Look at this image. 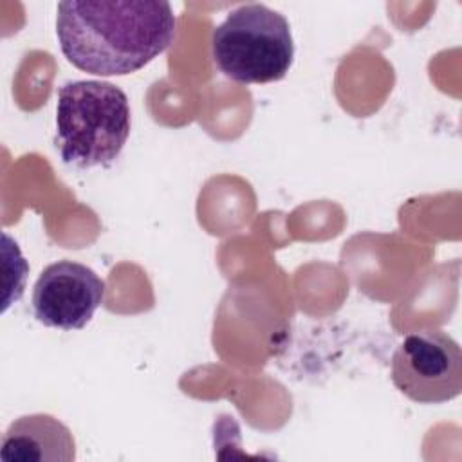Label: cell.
Returning <instances> with one entry per match:
<instances>
[{"instance_id":"obj_1","label":"cell","mask_w":462,"mask_h":462,"mask_svg":"<svg viewBox=\"0 0 462 462\" xmlns=\"http://www.w3.org/2000/svg\"><path fill=\"white\" fill-rule=\"evenodd\" d=\"M175 14L162 0H65L56 36L63 56L94 76L132 74L175 38Z\"/></svg>"},{"instance_id":"obj_2","label":"cell","mask_w":462,"mask_h":462,"mask_svg":"<svg viewBox=\"0 0 462 462\" xmlns=\"http://www.w3.org/2000/svg\"><path fill=\"white\" fill-rule=\"evenodd\" d=\"M130 135L126 94L97 79L69 81L58 90L54 144L63 162L110 166Z\"/></svg>"},{"instance_id":"obj_3","label":"cell","mask_w":462,"mask_h":462,"mask_svg":"<svg viewBox=\"0 0 462 462\" xmlns=\"http://www.w3.org/2000/svg\"><path fill=\"white\" fill-rule=\"evenodd\" d=\"M211 56L218 70L233 81H278L294 58L291 25L265 4H244L213 29Z\"/></svg>"},{"instance_id":"obj_4","label":"cell","mask_w":462,"mask_h":462,"mask_svg":"<svg viewBox=\"0 0 462 462\" xmlns=\"http://www.w3.org/2000/svg\"><path fill=\"white\" fill-rule=\"evenodd\" d=\"M392 383L419 404H440L462 392V352L446 332L408 334L392 356Z\"/></svg>"},{"instance_id":"obj_5","label":"cell","mask_w":462,"mask_h":462,"mask_svg":"<svg viewBox=\"0 0 462 462\" xmlns=\"http://www.w3.org/2000/svg\"><path fill=\"white\" fill-rule=\"evenodd\" d=\"M105 282L85 263H49L32 287V312L45 327L79 330L101 307Z\"/></svg>"},{"instance_id":"obj_6","label":"cell","mask_w":462,"mask_h":462,"mask_svg":"<svg viewBox=\"0 0 462 462\" xmlns=\"http://www.w3.org/2000/svg\"><path fill=\"white\" fill-rule=\"evenodd\" d=\"M4 462H72L76 442L70 430L49 413H31L16 419L0 442Z\"/></svg>"}]
</instances>
